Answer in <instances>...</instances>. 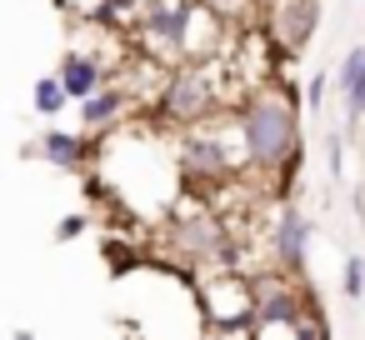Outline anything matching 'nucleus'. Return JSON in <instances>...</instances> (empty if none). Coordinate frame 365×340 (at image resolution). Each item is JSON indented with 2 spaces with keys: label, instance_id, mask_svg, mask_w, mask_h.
Here are the masks:
<instances>
[{
  "label": "nucleus",
  "instance_id": "obj_14",
  "mask_svg": "<svg viewBox=\"0 0 365 340\" xmlns=\"http://www.w3.org/2000/svg\"><path fill=\"white\" fill-rule=\"evenodd\" d=\"M345 295H350V300H360V295H365V260H360V255H350V260H345Z\"/></svg>",
  "mask_w": 365,
  "mask_h": 340
},
{
  "label": "nucleus",
  "instance_id": "obj_4",
  "mask_svg": "<svg viewBox=\"0 0 365 340\" xmlns=\"http://www.w3.org/2000/svg\"><path fill=\"white\" fill-rule=\"evenodd\" d=\"M205 21V11L195 6V0H150L145 6V26H150V36L160 41V46H170V51H195V26Z\"/></svg>",
  "mask_w": 365,
  "mask_h": 340
},
{
  "label": "nucleus",
  "instance_id": "obj_12",
  "mask_svg": "<svg viewBox=\"0 0 365 340\" xmlns=\"http://www.w3.org/2000/svg\"><path fill=\"white\" fill-rule=\"evenodd\" d=\"M120 110H125V96L120 91H96L91 101H81V125L86 130H110Z\"/></svg>",
  "mask_w": 365,
  "mask_h": 340
},
{
  "label": "nucleus",
  "instance_id": "obj_11",
  "mask_svg": "<svg viewBox=\"0 0 365 340\" xmlns=\"http://www.w3.org/2000/svg\"><path fill=\"white\" fill-rule=\"evenodd\" d=\"M41 155H46L51 165H61V170H76V165H86V135H71V130H46Z\"/></svg>",
  "mask_w": 365,
  "mask_h": 340
},
{
  "label": "nucleus",
  "instance_id": "obj_2",
  "mask_svg": "<svg viewBox=\"0 0 365 340\" xmlns=\"http://www.w3.org/2000/svg\"><path fill=\"white\" fill-rule=\"evenodd\" d=\"M200 305H205V320H215L225 330L255 325V290L240 275H210L205 290H200Z\"/></svg>",
  "mask_w": 365,
  "mask_h": 340
},
{
  "label": "nucleus",
  "instance_id": "obj_5",
  "mask_svg": "<svg viewBox=\"0 0 365 340\" xmlns=\"http://www.w3.org/2000/svg\"><path fill=\"white\" fill-rule=\"evenodd\" d=\"M170 240H175V250L190 255V260H215V255H225V230H220V220H215L210 210L180 215V220L170 225Z\"/></svg>",
  "mask_w": 365,
  "mask_h": 340
},
{
  "label": "nucleus",
  "instance_id": "obj_6",
  "mask_svg": "<svg viewBox=\"0 0 365 340\" xmlns=\"http://www.w3.org/2000/svg\"><path fill=\"white\" fill-rule=\"evenodd\" d=\"M270 250H275V265H280L285 275H300V270H305L310 225H305V215H300L295 205H285V210H280V220H275V235H270Z\"/></svg>",
  "mask_w": 365,
  "mask_h": 340
},
{
  "label": "nucleus",
  "instance_id": "obj_13",
  "mask_svg": "<svg viewBox=\"0 0 365 340\" xmlns=\"http://www.w3.org/2000/svg\"><path fill=\"white\" fill-rule=\"evenodd\" d=\"M66 101H71V96H66L61 76H46V81H36V110H41V115H56Z\"/></svg>",
  "mask_w": 365,
  "mask_h": 340
},
{
  "label": "nucleus",
  "instance_id": "obj_8",
  "mask_svg": "<svg viewBox=\"0 0 365 340\" xmlns=\"http://www.w3.org/2000/svg\"><path fill=\"white\" fill-rule=\"evenodd\" d=\"M315 21H320V0H280V6H275V41L300 51L310 41Z\"/></svg>",
  "mask_w": 365,
  "mask_h": 340
},
{
  "label": "nucleus",
  "instance_id": "obj_10",
  "mask_svg": "<svg viewBox=\"0 0 365 340\" xmlns=\"http://www.w3.org/2000/svg\"><path fill=\"white\" fill-rule=\"evenodd\" d=\"M335 86L345 91L350 120H360V115H365V46H355V51L345 56V66H340V81H335Z\"/></svg>",
  "mask_w": 365,
  "mask_h": 340
},
{
  "label": "nucleus",
  "instance_id": "obj_3",
  "mask_svg": "<svg viewBox=\"0 0 365 340\" xmlns=\"http://www.w3.org/2000/svg\"><path fill=\"white\" fill-rule=\"evenodd\" d=\"M210 96H215L210 76H205L200 66H190V71H180V76L165 81V91H160V115L175 120V125H195V120H205Z\"/></svg>",
  "mask_w": 365,
  "mask_h": 340
},
{
  "label": "nucleus",
  "instance_id": "obj_16",
  "mask_svg": "<svg viewBox=\"0 0 365 340\" xmlns=\"http://www.w3.org/2000/svg\"><path fill=\"white\" fill-rule=\"evenodd\" d=\"M320 101H325V76L310 81V110H320Z\"/></svg>",
  "mask_w": 365,
  "mask_h": 340
},
{
  "label": "nucleus",
  "instance_id": "obj_7",
  "mask_svg": "<svg viewBox=\"0 0 365 340\" xmlns=\"http://www.w3.org/2000/svg\"><path fill=\"white\" fill-rule=\"evenodd\" d=\"M240 160H230L225 150H220V140L215 135H190L185 140V150H180V170L195 180V175H205V185L210 180H225L230 170H235Z\"/></svg>",
  "mask_w": 365,
  "mask_h": 340
},
{
  "label": "nucleus",
  "instance_id": "obj_9",
  "mask_svg": "<svg viewBox=\"0 0 365 340\" xmlns=\"http://www.w3.org/2000/svg\"><path fill=\"white\" fill-rule=\"evenodd\" d=\"M61 86H66L71 101H91L96 91H106V71H101V61H91V56H71V61L61 66Z\"/></svg>",
  "mask_w": 365,
  "mask_h": 340
},
{
  "label": "nucleus",
  "instance_id": "obj_15",
  "mask_svg": "<svg viewBox=\"0 0 365 340\" xmlns=\"http://www.w3.org/2000/svg\"><path fill=\"white\" fill-rule=\"evenodd\" d=\"M81 230H86V215H66L56 235H61V240H71V235H81Z\"/></svg>",
  "mask_w": 365,
  "mask_h": 340
},
{
  "label": "nucleus",
  "instance_id": "obj_1",
  "mask_svg": "<svg viewBox=\"0 0 365 340\" xmlns=\"http://www.w3.org/2000/svg\"><path fill=\"white\" fill-rule=\"evenodd\" d=\"M235 130H240V155H245V165H255V170H280L285 155H295V110H290V101H280V96H255V101H245Z\"/></svg>",
  "mask_w": 365,
  "mask_h": 340
}]
</instances>
